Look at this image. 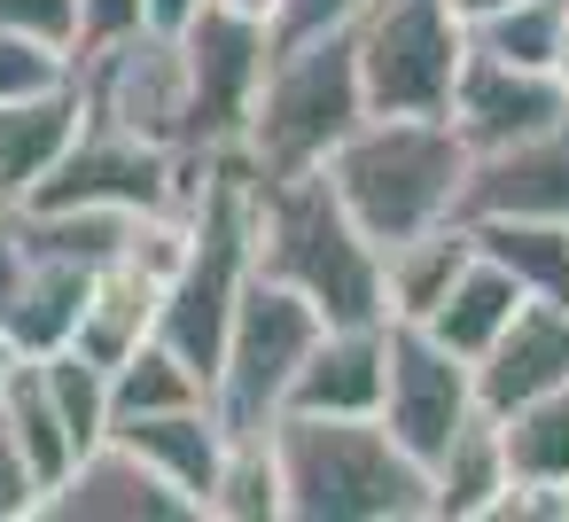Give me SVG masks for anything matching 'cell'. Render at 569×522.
<instances>
[{
    "instance_id": "cell-1",
    "label": "cell",
    "mask_w": 569,
    "mask_h": 522,
    "mask_svg": "<svg viewBox=\"0 0 569 522\" xmlns=\"http://www.w3.org/2000/svg\"><path fill=\"white\" fill-rule=\"evenodd\" d=\"M289 522H429V468L375 413H273Z\"/></svg>"
},
{
    "instance_id": "cell-2",
    "label": "cell",
    "mask_w": 569,
    "mask_h": 522,
    "mask_svg": "<svg viewBox=\"0 0 569 522\" xmlns=\"http://www.w3.org/2000/svg\"><path fill=\"white\" fill-rule=\"evenodd\" d=\"M250 273L273 289H297L320 320H382V250L359 234L328 172L258 180Z\"/></svg>"
},
{
    "instance_id": "cell-3",
    "label": "cell",
    "mask_w": 569,
    "mask_h": 522,
    "mask_svg": "<svg viewBox=\"0 0 569 522\" xmlns=\"http://www.w3.org/2000/svg\"><path fill=\"white\" fill-rule=\"evenodd\" d=\"M468 164H476V149L452 133V118H382V110H367L320 172L343 195V211L359 219V234L382 250L398 234L460 219Z\"/></svg>"
},
{
    "instance_id": "cell-4",
    "label": "cell",
    "mask_w": 569,
    "mask_h": 522,
    "mask_svg": "<svg viewBox=\"0 0 569 522\" xmlns=\"http://www.w3.org/2000/svg\"><path fill=\"white\" fill-rule=\"evenodd\" d=\"M359 118H367V94H359V63H351V32L289 40V48H273V63L258 79V102L242 118L234 157L258 180L320 172Z\"/></svg>"
},
{
    "instance_id": "cell-5",
    "label": "cell",
    "mask_w": 569,
    "mask_h": 522,
    "mask_svg": "<svg viewBox=\"0 0 569 522\" xmlns=\"http://www.w3.org/2000/svg\"><path fill=\"white\" fill-rule=\"evenodd\" d=\"M460 56H468V24L445 0H367L351 17L359 94L382 118H445Z\"/></svg>"
},
{
    "instance_id": "cell-6",
    "label": "cell",
    "mask_w": 569,
    "mask_h": 522,
    "mask_svg": "<svg viewBox=\"0 0 569 522\" xmlns=\"http://www.w3.org/2000/svg\"><path fill=\"white\" fill-rule=\"evenodd\" d=\"M320 328L328 320L297 289H273V281L250 273V289L234 297V320L219 335V359H211V413L227 429H266L281 413V398H289V382H297Z\"/></svg>"
},
{
    "instance_id": "cell-7",
    "label": "cell",
    "mask_w": 569,
    "mask_h": 522,
    "mask_svg": "<svg viewBox=\"0 0 569 522\" xmlns=\"http://www.w3.org/2000/svg\"><path fill=\"white\" fill-rule=\"evenodd\" d=\"M196 172H203V157H180L164 141H141V133L87 118L17 211H157V203H188Z\"/></svg>"
},
{
    "instance_id": "cell-8",
    "label": "cell",
    "mask_w": 569,
    "mask_h": 522,
    "mask_svg": "<svg viewBox=\"0 0 569 522\" xmlns=\"http://www.w3.org/2000/svg\"><path fill=\"white\" fill-rule=\"evenodd\" d=\"M79 87H87V118L164 141L188 157V48L180 32L133 24L102 48H79Z\"/></svg>"
},
{
    "instance_id": "cell-9",
    "label": "cell",
    "mask_w": 569,
    "mask_h": 522,
    "mask_svg": "<svg viewBox=\"0 0 569 522\" xmlns=\"http://www.w3.org/2000/svg\"><path fill=\"white\" fill-rule=\"evenodd\" d=\"M180 48H188V157H219L242 141V118L273 63V32L227 9H196L180 24Z\"/></svg>"
},
{
    "instance_id": "cell-10",
    "label": "cell",
    "mask_w": 569,
    "mask_h": 522,
    "mask_svg": "<svg viewBox=\"0 0 569 522\" xmlns=\"http://www.w3.org/2000/svg\"><path fill=\"white\" fill-rule=\"evenodd\" d=\"M476 413V374H468V359H452L429 328H413V320H390V335H382V398H375V421L429 468L445 444H452V429Z\"/></svg>"
},
{
    "instance_id": "cell-11",
    "label": "cell",
    "mask_w": 569,
    "mask_h": 522,
    "mask_svg": "<svg viewBox=\"0 0 569 522\" xmlns=\"http://www.w3.org/2000/svg\"><path fill=\"white\" fill-rule=\"evenodd\" d=\"M40 522H203V514H196V499H188L172 475H157L126 436H102V444H87V452L48 483Z\"/></svg>"
},
{
    "instance_id": "cell-12",
    "label": "cell",
    "mask_w": 569,
    "mask_h": 522,
    "mask_svg": "<svg viewBox=\"0 0 569 522\" xmlns=\"http://www.w3.org/2000/svg\"><path fill=\"white\" fill-rule=\"evenodd\" d=\"M445 118H452V133H460L468 149H499V141H522V133L569 118V94H561L553 71H538V63H507V56H491V48L468 40Z\"/></svg>"
},
{
    "instance_id": "cell-13",
    "label": "cell",
    "mask_w": 569,
    "mask_h": 522,
    "mask_svg": "<svg viewBox=\"0 0 569 522\" xmlns=\"http://www.w3.org/2000/svg\"><path fill=\"white\" fill-rule=\"evenodd\" d=\"M460 219H561L569 227V118H553L522 141L476 149Z\"/></svg>"
},
{
    "instance_id": "cell-14",
    "label": "cell",
    "mask_w": 569,
    "mask_h": 522,
    "mask_svg": "<svg viewBox=\"0 0 569 522\" xmlns=\"http://www.w3.org/2000/svg\"><path fill=\"white\" fill-rule=\"evenodd\" d=\"M476 413H515L530 405L538 390H553L569 374V304H546V297H522L515 320L476 351Z\"/></svg>"
},
{
    "instance_id": "cell-15",
    "label": "cell",
    "mask_w": 569,
    "mask_h": 522,
    "mask_svg": "<svg viewBox=\"0 0 569 522\" xmlns=\"http://www.w3.org/2000/svg\"><path fill=\"white\" fill-rule=\"evenodd\" d=\"M382 335L390 320H328L281 398V413H375L382 398Z\"/></svg>"
},
{
    "instance_id": "cell-16",
    "label": "cell",
    "mask_w": 569,
    "mask_h": 522,
    "mask_svg": "<svg viewBox=\"0 0 569 522\" xmlns=\"http://www.w3.org/2000/svg\"><path fill=\"white\" fill-rule=\"evenodd\" d=\"M87 289H94V265L24 242V273H17V289H9V312H0L9 359H48V351H63V343L79 335Z\"/></svg>"
},
{
    "instance_id": "cell-17",
    "label": "cell",
    "mask_w": 569,
    "mask_h": 522,
    "mask_svg": "<svg viewBox=\"0 0 569 522\" xmlns=\"http://www.w3.org/2000/svg\"><path fill=\"white\" fill-rule=\"evenodd\" d=\"M87 126V87L79 71L40 87V94H17V102H0V203H24L32 180L71 149V133Z\"/></svg>"
},
{
    "instance_id": "cell-18",
    "label": "cell",
    "mask_w": 569,
    "mask_h": 522,
    "mask_svg": "<svg viewBox=\"0 0 569 522\" xmlns=\"http://www.w3.org/2000/svg\"><path fill=\"white\" fill-rule=\"evenodd\" d=\"M468 258H476L468 219H445V227H421V234L382 242V320H413L421 328Z\"/></svg>"
},
{
    "instance_id": "cell-19",
    "label": "cell",
    "mask_w": 569,
    "mask_h": 522,
    "mask_svg": "<svg viewBox=\"0 0 569 522\" xmlns=\"http://www.w3.org/2000/svg\"><path fill=\"white\" fill-rule=\"evenodd\" d=\"M110 436H126L157 475H172L188 499H196V514H203V491H211V475H219V452H227V421L211 413V405H172V413H141V421H118Z\"/></svg>"
},
{
    "instance_id": "cell-20",
    "label": "cell",
    "mask_w": 569,
    "mask_h": 522,
    "mask_svg": "<svg viewBox=\"0 0 569 522\" xmlns=\"http://www.w3.org/2000/svg\"><path fill=\"white\" fill-rule=\"evenodd\" d=\"M507 483V444L491 413H468L452 444L429 460V522H483V506Z\"/></svg>"
},
{
    "instance_id": "cell-21",
    "label": "cell",
    "mask_w": 569,
    "mask_h": 522,
    "mask_svg": "<svg viewBox=\"0 0 569 522\" xmlns=\"http://www.w3.org/2000/svg\"><path fill=\"white\" fill-rule=\"evenodd\" d=\"M157 281H141L133 265H94V289H87V312H79V335H71V351H87L94 367H118L133 343H149L157 335Z\"/></svg>"
},
{
    "instance_id": "cell-22",
    "label": "cell",
    "mask_w": 569,
    "mask_h": 522,
    "mask_svg": "<svg viewBox=\"0 0 569 522\" xmlns=\"http://www.w3.org/2000/svg\"><path fill=\"white\" fill-rule=\"evenodd\" d=\"M468 234L522 297L569 304V227L561 219H468Z\"/></svg>"
},
{
    "instance_id": "cell-23",
    "label": "cell",
    "mask_w": 569,
    "mask_h": 522,
    "mask_svg": "<svg viewBox=\"0 0 569 522\" xmlns=\"http://www.w3.org/2000/svg\"><path fill=\"white\" fill-rule=\"evenodd\" d=\"M515 304H522V289H515V281H507V273L476 250V258L452 273V289L437 297V312H429L421 328H429L452 359H468V367H476V351H483V343L515 320Z\"/></svg>"
},
{
    "instance_id": "cell-24",
    "label": "cell",
    "mask_w": 569,
    "mask_h": 522,
    "mask_svg": "<svg viewBox=\"0 0 569 522\" xmlns=\"http://www.w3.org/2000/svg\"><path fill=\"white\" fill-rule=\"evenodd\" d=\"M211 522H289L281 514V460H273V421L266 429H227L219 475L203 491Z\"/></svg>"
},
{
    "instance_id": "cell-25",
    "label": "cell",
    "mask_w": 569,
    "mask_h": 522,
    "mask_svg": "<svg viewBox=\"0 0 569 522\" xmlns=\"http://www.w3.org/2000/svg\"><path fill=\"white\" fill-rule=\"evenodd\" d=\"M172 405H211V382L172 351V343H133L118 367H110V429L118 421H141V413H172Z\"/></svg>"
},
{
    "instance_id": "cell-26",
    "label": "cell",
    "mask_w": 569,
    "mask_h": 522,
    "mask_svg": "<svg viewBox=\"0 0 569 522\" xmlns=\"http://www.w3.org/2000/svg\"><path fill=\"white\" fill-rule=\"evenodd\" d=\"M0 429L17 436V452H24L48 483L79 460V444H71V429H63V413H56V398H48V382H40L32 359H9V367H0Z\"/></svg>"
},
{
    "instance_id": "cell-27",
    "label": "cell",
    "mask_w": 569,
    "mask_h": 522,
    "mask_svg": "<svg viewBox=\"0 0 569 522\" xmlns=\"http://www.w3.org/2000/svg\"><path fill=\"white\" fill-rule=\"evenodd\" d=\"M499 444H507V475L569 491V374L553 390H538L530 405L499 413Z\"/></svg>"
},
{
    "instance_id": "cell-28",
    "label": "cell",
    "mask_w": 569,
    "mask_h": 522,
    "mask_svg": "<svg viewBox=\"0 0 569 522\" xmlns=\"http://www.w3.org/2000/svg\"><path fill=\"white\" fill-rule=\"evenodd\" d=\"M40 367V382H48V398H56V413H63V429H71V444L87 452V444H102L110 436V367H94L87 351H48V359H32Z\"/></svg>"
},
{
    "instance_id": "cell-29",
    "label": "cell",
    "mask_w": 569,
    "mask_h": 522,
    "mask_svg": "<svg viewBox=\"0 0 569 522\" xmlns=\"http://www.w3.org/2000/svg\"><path fill=\"white\" fill-rule=\"evenodd\" d=\"M553 24H561V0H515V9L483 17L468 40L491 48V56H507V63H538V71H553Z\"/></svg>"
},
{
    "instance_id": "cell-30",
    "label": "cell",
    "mask_w": 569,
    "mask_h": 522,
    "mask_svg": "<svg viewBox=\"0 0 569 522\" xmlns=\"http://www.w3.org/2000/svg\"><path fill=\"white\" fill-rule=\"evenodd\" d=\"M79 56L56 48V40H32V32H9L0 24V102H17V94H40L56 79H71Z\"/></svg>"
},
{
    "instance_id": "cell-31",
    "label": "cell",
    "mask_w": 569,
    "mask_h": 522,
    "mask_svg": "<svg viewBox=\"0 0 569 522\" xmlns=\"http://www.w3.org/2000/svg\"><path fill=\"white\" fill-rule=\"evenodd\" d=\"M40 499H48V475L17 452L9 429H0V522H40Z\"/></svg>"
},
{
    "instance_id": "cell-32",
    "label": "cell",
    "mask_w": 569,
    "mask_h": 522,
    "mask_svg": "<svg viewBox=\"0 0 569 522\" xmlns=\"http://www.w3.org/2000/svg\"><path fill=\"white\" fill-rule=\"evenodd\" d=\"M0 24L32 32V40H56V48L79 56V0H0Z\"/></svg>"
},
{
    "instance_id": "cell-33",
    "label": "cell",
    "mask_w": 569,
    "mask_h": 522,
    "mask_svg": "<svg viewBox=\"0 0 569 522\" xmlns=\"http://www.w3.org/2000/svg\"><path fill=\"white\" fill-rule=\"evenodd\" d=\"M359 9H367V0H281L273 48H289V40H320V32H351Z\"/></svg>"
},
{
    "instance_id": "cell-34",
    "label": "cell",
    "mask_w": 569,
    "mask_h": 522,
    "mask_svg": "<svg viewBox=\"0 0 569 522\" xmlns=\"http://www.w3.org/2000/svg\"><path fill=\"white\" fill-rule=\"evenodd\" d=\"M141 24V0H79V48H102Z\"/></svg>"
},
{
    "instance_id": "cell-35",
    "label": "cell",
    "mask_w": 569,
    "mask_h": 522,
    "mask_svg": "<svg viewBox=\"0 0 569 522\" xmlns=\"http://www.w3.org/2000/svg\"><path fill=\"white\" fill-rule=\"evenodd\" d=\"M17 273H24V211H17V203H0V312H9Z\"/></svg>"
},
{
    "instance_id": "cell-36",
    "label": "cell",
    "mask_w": 569,
    "mask_h": 522,
    "mask_svg": "<svg viewBox=\"0 0 569 522\" xmlns=\"http://www.w3.org/2000/svg\"><path fill=\"white\" fill-rule=\"evenodd\" d=\"M196 9H203V0H141V24H157V32H180Z\"/></svg>"
},
{
    "instance_id": "cell-37",
    "label": "cell",
    "mask_w": 569,
    "mask_h": 522,
    "mask_svg": "<svg viewBox=\"0 0 569 522\" xmlns=\"http://www.w3.org/2000/svg\"><path fill=\"white\" fill-rule=\"evenodd\" d=\"M203 9H227V17H250V24H266V32H273L281 0H203Z\"/></svg>"
},
{
    "instance_id": "cell-38",
    "label": "cell",
    "mask_w": 569,
    "mask_h": 522,
    "mask_svg": "<svg viewBox=\"0 0 569 522\" xmlns=\"http://www.w3.org/2000/svg\"><path fill=\"white\" fill-rule=\"evenodd\" d=\"M445 9H452V17H460V24L476 32L483 17H499V9H515V0H445Z\"/></svg>"
},
{
    "instance_id": "cell-39",
    "label": "cell",
    "mask_w": 569,
    "mask_h": 522,
    "mask_svg": "<svg viewBox=\"0 0 569 522\" xmlns=\"http://www.w3.org/2000/svg\"><path fill=\"white\" fill-rule=\"evenodd\" d=\"M553 79H561V94H569V0H561V24H553Z\"/></svg>"
},
{
    "instance_id": "cell-40",
    "label": "cell",
    "mask_w": 569,
    "mask_h": 522,
    "mask_svg": "<svg viewBox=\"0 0 569 522\" xmlns=\"http://www.w3.org/2000/svg\"><path fill=\"white\" fill-rule=\"evenodd\" d=\"M0 367H9V335H0Z\"/></svg>"
}]
</instances>
